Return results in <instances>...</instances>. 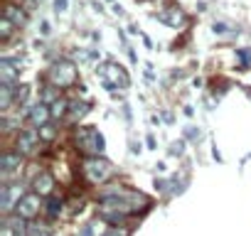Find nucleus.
<instances>
[{"mask_svg": "<svg viewBox=\"0 0 251 236\" xmlns=\"http://www.w3.org/2000/svg\"><path fill=\"white\" fill-rule=\"evenodd\" d=\"M101 212H123V214H136L138 209H148L151 199L141 192H123L121 187H111L99 197Z\"/></svg>", "mask_w": 251, "mask_h": 236, "instance_id": "f257e3e1", "label": "nucleus"}, {"mask_svg": "<svg viewBox=\"0 0 251 236\" xmlns=\"http://www.w3.org/2000/svg\"><path fill=\"white\" fill-rule=\"evenodd\" d=\"M99 79L103 84V89L116 91V89H126L128 86V74H126L116 62H106L99 67Z\"/></svg>", "mask_w": 251, "mask_h": 236, "instance_id": "f03ea898", "label": "nucleus"}, {"mask_svg": "<svg viewBox=\"0 0 251 236\" xmlns=\"http://www.w3.org/2000/svg\"><path fill=\"white\" fill-rule=\"evenodd\" d=\"M76 148L86 158L101 155L103 153V138H101V133L96 128H79L76 131Z\"/></svg>", "mask_w": 251, "mask_h": 236, "instance_id": "7ed1b4c3", "label": "nucleus"}, {"mask_svg": "<svg viewBox=\"0 0 251 236\" xmlns=\"http://www.w3.org/2000/svg\"><path fill=\"white\" fill-rule=\"evenodd\" d=\"M84 175H86L89 182H106L113 175V165L106 158L94 155V158H86L84 160Z\"/></svg>", "mask_w": 251, "mask_h": 236, "instance_id": "20e7f679", "label": "nucleus"}, {"mask_svg": "<svg viewBox=\"0 0 251 236\" xmlns=\"http://www.w3.org/2000/svg\"><path fill=\"white\" fill-rule=\"evenodd\" d=\"M50 81L57 86V89H67L76 81V67L69 62V59H59L54 62V67L50 69Z\"/></svg>", "mask_w": 251, "mask_h": 236, "instance_id": "39448f33", "label": "nucleus"}, {"mask_svg": "<svg viewBox=\"0 0 251 236\" xmlns=\"http://www.w3.org/2000/svg\"><path fill=\"white\" fill-rule=\"evenodd\" d=\"M15 212H18V216H23V219H35V216L40 214V194L35 192V194L20 197L18 204H15Z\"/></svg>", "mask_w": 251, "mask_h": 236, "instance_id": "423d86ee", "label": "nucleus"}, {"mask_svg": "<svg viewBox=\"0 0 251 236\" xmlns=\"http://www.w3.org/2000/svg\"><path fill=\"white\" fill-rule=\"evenodd\" d=\"M50 118H52V108H50L47 103H35V106L30 108V113H27V121H30L35 128H42Z\"/></svg>", "mask_w": 251, "mask_h": 236, "instance_id": "0eeeda50", "label": "nucleus"}, {"mask_svg": "<svg viewBox=\"0 0 251 236\" xmlns=\"http://www.w3.org/2000/svg\"><path fill=\"white\" fill-rule=\"evenodd\" d=\"M37 138H40V136H35V131H23V133H18V150H20V155L32 153L35 145H37Z\"/></svg>", "mask_w": 251, "mask_h": 236, "instance_id": "6e6552de", "label": "nucleus"}, {"mask_svg": "<svg viewBox=\"0 0 251 236\" xmlns=\"http://www.w3.org/2000/svg\"><path fill=\"white\" fill-rule=\"evenodd\" d=\"M32 187H35V192H37V194L47 197V194H52V189H54V180H52V175H50V172H40V175L35 177Z\"/></svg>", "mask_w": 251, "mask_h": 236, "instance_id": "1a4fd4ad", "label": "nucleus"}, {"mask_svg": "<svg viewBox=\"0 0 251 236\" xmlns=\"http://www.w3.org/2000/svg\"><path fill=\"white\" fill-rule=\"evenodd\" d=\"M89 111H91V101H79V98H74V101H69L67 116L74 118V121H79V118H84Z\"/></svg>", "mask_w": 251, "mask_h": 236, "instance_id": "9d476101", "label": "nucleus"}, {"mask_svg": "<svg viewBox=\"0 0 251 236\" xmlns=\"http://www.w3.org/2000/svg\"><path fill=\"white\" fill-rule=\"evenodd\" d=\"M158 20H160V23H165V25H170V27H182V25H185V15H182L177 8L163 10V13L158 15Z\"/></svg>", "mask_w": 251, "mask_h": 236, "instance_id": "9b49d317", "label": "nucleus"}, {"mask_svg": "<svg viewBox=\"0 0 251 236\" xmlns=\"http://www.w3.org/2000/svg\"><path fill=\"white\" fill-rule=\"evenodd\" d=\"M20 197H23V187L20 185H5L3 187V202H0V204H3V209H10L13 202L20 199Z\"/></svg>", "mask_w": 251, "mask_h": 236, "instance_id": "f8f14e48", "label": "nucleus"}, {"mask_svg": "<svg viewBox=\"0 0 251 236\" xmlns=\"http://www.w3.org/2000/svg\"><path fill=\"white\" fill-rule=\"evenodd\" d=\"M18 167H20V155L5 153L3 158H0V170H3V175H5V177H10Z\"/></svg>", "mask_w": 251, "mask_h": 236, "instance_id": "ddd939ff", "label": "nucleus"}, {"mask_svg": "<svg viewBox=\"0 0 251 236\" xmlns=\"http://www.w3.org/2000/svg\"><path fill=\"white\" fill-rule=\"evenodd\" d=\"M62 207H64L62 197L50 194V197H47V204H45V212H47V216H50V219H57V216L62 214Z\"/></svg>", "mask_w": 251, "mask_h": 236, "instance_id": "4468645a", "label": "nucleus"}, {"mask_svg": "<svg viewBox=\"0 0 251 236\" xmlns=\"http://www.w3.org/2000/svg\"><path fill=\"white\" fill-rule=\"evenodd\" d=\"M5 18H8L10 23H15V25H23V23H25V13H23L20 8H15V5H8V8H5Z\"/></svg>", "mask_w": 251, "mask_h": 236, "instance_id": "2eb2a0df", "label": "nucleus"}, {"mask_svg": "<svg viewBox=\"0 0 251 236\" xmlns=\"http://www.w3.org/2000/svg\"><path fill=\"white\" fill-rule=\"evenodd\" d=\"M27 236H52V229L45 224H30L27 226Z\"/></svg>", "mask_w": 251, "mask_h": 236, "instance_id": "dca6fc26", "label": "nucleus"}, {"mask_svg": "<svg viewBox=\"0 0 251 236\" xmlns=\"http://www.w3.org/2000/svg\"><path fill=\"white\" fill-rule=\"evenodd\" d=\"M50 108H52V118H62V113L69 108V103L62 101V98H54V103H52Z\"/></svg>", "mask_w": 251, "mask_h": 236, "instance_id": "f3484780", "label": "nucleus"}, {"mask_svg": "<svg viewBox=\"0 0 251 236\" xmlns=\"http://www.w3.org/2000/svg\"><path fill=\"white\" fill-rule=\"evenodd\" d=\"M13 25H15V23H10L8 18H3V20H0V30H3V40H8V37H10V32H13Z\"/></svg>", "mask_w": 251, "mask_h": 236, "instance_id": "a211bd4d", "label": "nucleus"}, {"mask_svg": "<svg viewBox=\"0 0 251 236\" xmlns=\"http://www.w3.org/2000/svg\"><path fill=\"white\" fill-rule=\"evenodd\" d=\"M236 57H239L241 67H249V64H251V49H239V52H236Z\"/></svg>", "mask_w": 251, "mask_h": 236, "instance_id": "6ab92c4d", "label": "nucleus"}, {"mask_svg": "<svg viewBox=\"0 0 251 236\" xmlns=\"http://www.w3.org/2000/svg\"><path fill=\"white\" fill-rule=\"evenodd\" d=\"M40 138H42V141H52V138H54V128L45 123V126L40 128Z\"/></svg>", "mask_w": 251, "mask_h": 236, "instance_id": "aec40b11", "label": "nucleus"}, {"mask_svg": "<svg viewBox=\"0 0 251 236\" xmlns=\"http://www.w3.org/2000/svg\"><path fill=\"white\" fill-rule=\"evenodd\" d=\"M103 236H128V231H126V229H116V226H111Z\"/></svg>", "mask_w": 251, "mask_h": 236, "instance_id": "412c9836", "label": "nucleus"}, {"mask_svg": "<svg viewBox=\"0 0 251 236\" xmlns=\"http://www.w3.org/2000/svg\"><path fill=\"white\" fill-rule=\"evenodd\" d=\"M54 10L57 13H64L67 10V0H54Z\"/></svg>", "mask_w": 251, "mask_h": 236, "instance_id": "4be33fe9", "label": "nucleus"}, {"mask_svg": "<svg viewBox=\"0 0 251 236\" xmlns=\"http://www.w3.org/2000/svg\"><path fill=\"white\" fill-rule=\"evenodd\" d=\"M187 138H190V141H195V138H200V131H195V128H190V131H187Z\"/></svg>", "mask_w": 251, "mask_h": 236, "instance_id": "5701e85b", "label": "nucleus"}]
</instances>
